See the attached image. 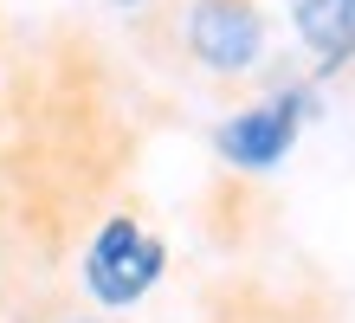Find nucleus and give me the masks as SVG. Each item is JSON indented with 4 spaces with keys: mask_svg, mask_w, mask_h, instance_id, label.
<instances>
[{
    "mask_svg": "<svg viewBox=\"0 0 355 323\" xmlns=\"http://www.w3.org/2000/svg\"><path fill=\"white\" fill-rule=\"evenodd\" d=\"M162 265H168V246H162L142 220L110 213V220L97 226L91 252H85V291L97 297V304H110V310H130V304H142V297L155 291Z\"/></svg>",
    "mask_w": 355,
    "mask_h": 323,
    "instance_id": "nucleus-1",
    "label": "nucleus"
},
{
    "mask_svg": "<svg viewBox=\"0 0 355 323\" xmlns=\"http://www.w3.org/2000/svg\"><path fill=\"white\" fill-rule=\"evenodd\" d=\"M181 39L214 78H239L265 58V13L259 0H187Z\"/></svg>",
    "mask_w": 355,
    "mask_h": 323,
    "instance_id": "nucleus-2",
    "label": "nucleus"
},
{
    "mask_svg": "<svg viewBox=\"0 0 355 323\" xmlns=\"http://www.w3.org/2000/svg\"><path fill=\"white\" fill-rule=\"evenodd\" d=\"M304 117H310V91L291 84V91H271L259 103H245L239 117H226L214 129V142H220V156L233 162V168H252V175H259V168H278L291 156Z\"/></svg>",
    "mask_w": 355,
    "mask_h": 323,
    "instance_id": "nucleus-3",
    "label": "nucleus"
},
{
    "mask_svg": "<svg viewBox=\"0 0 355 323\" xmlns=\"http://www.w3.org/2000/svg\"><path fill=\"white\" fill-rule=\"evenodd\" d=\"M284 7H291V26H297L304 52L323 72L355 58V0H284Z\"/></svg>",
    "mask_w": 355,
    "mask_h": 323,
    "instance_id": "nucleus-4",
    "label": "nucleus"
},
{
    "mask_svg": "<svg viewBox=\"0 0 355 323\" xmlns=\"http://www.w3.org/2000/svg\"><path fill=\"white\" fill-rule=\"evenodd\" d=\"M110 7H123V13H130V7H142V0H110Z\"/></svg>",
    "mask_w": 355,
    "mask_h": 323,
    "instance_id": "nucleus-5",
    "label": "nucleus"
},
{
    "mask_svg": "<svg viewBox=\"0 0 355 323\" xmlns=\"http://www.w3.org/2000/svg\"><path fill=\"white\" fill-rule=\"evenodd\" d=\"M65 323H97V317H65Z\"/></svg>",
    "mask_w": 355,
    "mask_h": 323,
    "instance_id": "nucleus-6",
    "label": "nucleus"
}]
</instances>
